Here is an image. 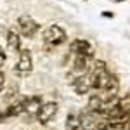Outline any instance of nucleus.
<instances>
[{
  "label": "nucleus",
  "mask_w": 130,
  "mask_h": 130,
  "mask_svg": "<svg viewBox=\"0 0 130 130\" xmlns=\"http://www.w3.org/2000/svg\"><path fill=\"white\" fill-rule=\"evenodd\" d=\"M68 40V33L66 30L59 26L57 23H50L49 26H45L43 30H42V42H43V45L45 47H59L62 45L64 42Z\"/></svg>",
  "instance_id": "nucleus-1"
},
{
  "label": "nucleus",
  "mask_w": 130,
  "mask_h": 130,
  "mask_svg": "<svg viewBox=\"0 0 130 130\" xmlns=\"http://www.w3.org/2000/svg\"><path fill=\"white\" fill-rule=\"evenodd\" d=\"M89 76H90V83H92V90L94 92H99L104 85H106V82L109 80L111 76V71L108 70V66H106V62L104 61H94L92 62V68L89 71Z\"/></svg>",
  "instance_id": "nucleus-2"
},
{
  "label": "nucleus",
  "mask_w": 130,
  "mask_h": 130,
  "mask_svg": "<svg viewBox=\"0 0 130 130\" xmlns=\"http://www.w3.org/2000/svg\"><path fill=\"white\" fill-rule=\"evenodd\" d=\"M33 71V57H31L30 49H21V52L18 54V61L14 64V75L16 76H28Z\"/></svg>",
  "instance_id": "nucleus-3"
},
{
  "label": "nucleus",
  "mask_w": 130,
  "mask_h": 130,
  "mask_svg": "<svg viewBox=\"0 0 130 130\" xmlns=\"http://www.w3.org/2000/svg\"><path fill=\"white\" fill-rule=\"evenodd\" d=\"M18 31H19L21 37H24V38H33L40 31V24L33 19L31 16L24 14V16L18 18Z\"/></svg>",
  "instance_id": "nucleus-4"
},
{
  "label": "nucleus",
  "mask_w": 130,
  "mask_h": 130,
  "mask_svg": "<svg viewBox=\"0 0 130 130\" xmlns=\"http://www.w3.org/2000/svg\"><path fill=\"white\" fill-rule=\"evenodd\" d=\"M104 120L101 113L95 111H87L80 116V128L82 130H97L99 123Z\"/></svg>",
  "instance_id": "nucleus-5"
},
{
  "label": "nucleus",
  "mask_w": 130,
  "mask_h": 130,
  "mask_svg": "<svg viewBox=\"0 0 130 130\" xmlns=\"http://www.w3.org/2000/svg\"><path fill=\"white\" fill-rule=\"evenodd\" d=\"M56 115H57V102L50 101V102H43V104H42V108L38 109V113H37L35 118L38 120V123L45 125V123H49Z\"/></svg>",
  "instance_id": "nucleus-6"
},
{
  "label": "nucleus",
  "mask_w": 130,
  "mask_h": 130,
  "mask_svg": "<svg viewBox=\"0 0 130 130\" xmlns=\"http://www.w3.org/2000/svg\"><path fill=\"white\" fill-rule=\"evenodd\" d=\"M70 52L73 56H83V54H94L92 43L85 38H75L70 43Z\"/></svg>",
  "instance_id": "nucleus-7"
},
{
  "label": "nucleus",
  "mask_w": 130,
  "mask_h": 130,
  "mask_svg": "<svg viewBox=\"0 0 130 130\" xmlns=\"http://www.w3.org/2000/svg\"><path fill=\"white\" fill-rule=\"evenodd\" d=\"M43 101L40 95H30V97H24V113L28 116H37L38 109L42 108Z\"/></svg>",
  "instance_id": "nucleus-8"
},
{
  "label": "nucleus",
  "mask_w": 130,
  "mask_h": 130,
  "mask_svg": "<svg viewBox=\"0 0 130 130\" xmlns=\"http://www.w3.org/2000/svg\"><path fill=\"white\" fill-rule=\"evenodd\" d=\"M71 87H73V90H75L76 94H80V95L89 94L90 90H92V83H90L89 73L83 75V76H78L76 80H73V82H71Z\"/></svg>",
  "instance_id": "nucleus-9"
},
{
  "label": "nucleus",
  "mask_w": 130,
  "mask_h": 130,
  "mask_svg": "<svg viewBox=\"0 0 130 130\" xmlns=\"http://www.w3.org/2000/svg\"><path fill=\"white\" fill-rule=\"evenodd\" d=\"M7 47H9L10 52H16V54H19L21 49H23V45H21V35L18 30H9L7 31Z\"/></svg>",
  "instance_id": "nucleus-10"
},
{
  "label": "nucleus",
  "mask_w": 130,
  "mask_h": 130,
  "mask_svg": "<svg viewBox=\"0 0 130 130\" xmlns=\"http://www.w3.org/2000/svg\"><path fill=\"white\" fill-rule=\"evenodd\" d=\"M78 128H80V116L75 113H70L66 118V130H78Z\"/></svg>",
  "instance_id": "nucleus-11"
},
{
  "label": "nucleus",
  "mask_w": 130,
  "mask_h": 130,
  "mask_svg": "<svg viewBox=\"0 0 130 130\" xmlns=\"http://www.w3.org/2000/svg\"><path fill=\"white\" fill-rule=\"evenodd\" d=\"M5 61H7V54H5V50L0 47V71H2V66L5 64Z\"/></svg>",
  "instance_id": "nucleus-12"
},
{
  "label": "nucleus",
  "mask_w": 130,
  "mask_h": 130,
  "mask_svg": "<svg viewBox=\"0 0 130 130\" xmlns=\"http://www.w3.org/2000/svg\"><path fill=\"white\" fill-rule=\"evenodd\" d=\"M4 85H5V75L0 71V94H2V90H4Z\"/></svg>",
  "instance_id": "nucleus-13"
},
{
  "label": "nucleus",
  "mask_w": 130,
  "mask_h": 130,
  "mask_svg": "<svg viewBox=\"0 0 130 130\" xmlns=\"http://www.w3.org/2000/svg\"><path fill=\"white\" fill-rule=\"evenodd\" d=\"M102 16H104V18H113L115 14H113V12H102Z\"/></svg>",
  "instance_id": "nucleus-14"
},
{
  "label": "nucleus",
  "mask_w": 130,
  "mask_h": 130,
  "mask_svg": "<svg viewBox=\"0 0 130 130\" xmlns=\"http://www.w3.org/2000/svg\"><path fill=\"white\" fill-rule=\"evenodd\" d=\"M4 118H5V116H4V113H0V123L4 121Z\"/></svg>",
  "instance_id": "nucleus-15"
},
{
  "label": "nucleus",
  "mask_w": 130,
  "mask_h": 130,
  "mask_svg": "<svg viewBox=\"0 0 130 130\" xmlns=\"http://www.w3.org/2000/svg\"><path fill=\"white\" fill-rule=\"evenodd\" d=\"M115 2H125V0H115Z\"/></svg>",
  "instance_id": "nucleus-16"
}]
</instances>
